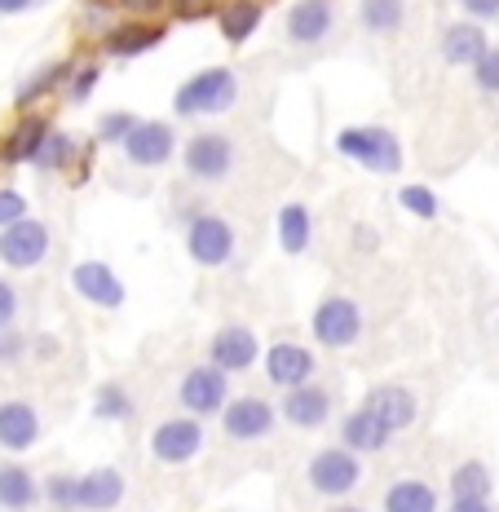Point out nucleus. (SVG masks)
<instances>
[{"mask_svg": "<svg viewBox=\"0 0 499 512\" xmlns=\"http://www.w3.org/2000/svg\"><path fill=\"white\" fill-rule=\"evenodd\" d=\"M473 84H477V89H482V93H491V98H499V49L491 45V49H486L482 53V58H477L473 62Z\"/></svg>", "mask_w": 499, "mask_h": 512, "instance_id": "nucleus-37", "label": "nucleus"}, {"mask_svg": "<svg viewBox=\"0 0 499 512\" xmlns=\"http://www.w3.org/2000/svg\"><path fill=\"white\" fill-rule=\"evenodd\" d=\"M40 499L53 512H76V473H49L40 482Z\"/></svg>", "mask_w": 499, "mask_h": 512, "instance_id": "nucleus-34", "label": "nucleus"}, {"mask_svg": "<svg viewBox=\"0 0 499 512\" xmlns=\"http://www.w3.org/2000/svg\"><path fill=\"white\" fill-rule=\"evenodd\" d=\"M53 133V120L45 111H23L14 124L5 128V137H0V168H23L36 159V151L45 146V137Z\"/></svg>", "mask_w": 499, "mask_h": 512, "instance_id": "nucleus-15", "label": "nucleus"}, {"mask_svg": "<svg viewBox=\"0 0 499 512\" xmlns=\"http://www.w3.org/2000/svg\"><path fill=\"white\" fill-rule=\"evenodd\" d=\"M495 477L482 460H460L451 468V499H491Z\"/></svg>", "mask_w": 499, "mask_h": 512, "instance_id": "nucleus-30", "label": "nucleus"}, {"mask_svg": "<svg viewBox=\"0 0 499 512\" xmlns=\"http://www.w3.org/2000/svg\"><path fill=\"white\" fill-rule=\"evenodd\" d=\"M71 67H76L71 58H58V62H45V67H36V71H31V76L14 89V106H18V111H36V106L45 102L49 93H58L62 84H67Z\"/></svg>", "mask_w": 499, "mask_h": 512, "instance_id": "nucleus-25", "label": "nucleus"}, {"mask_svg": "<svg viewBox=\"0 0 499 512\" xmlns=\"http://www.w3.org/2000/svg\"><path fill=\"white\" fill-rule=\"evenodd\" d=\"M332 415H336L332 389H323V384H314V380L301 384V389H288L283 393V402H279V420H288L292 429H301V433L327 429Z\"/></svg>", "mask_w": 499, "mask_h": 512, "instance_id": "nucleus-14", "label": "nucleus"}, {"mask_svg": "<svg viewBox=\"0 0 499 512\" xmlns=\"http://www.w3.org/2000/svg\"><path fill=\"white\" fill-rule=\"evenodd\" d=\"M98 80H102L98 62H80V67H71L67 84H62V98H67L71 106H84V102L93 98V89H98Z\"/></svg>", "mask_w": 499, "mask_h": 512, "instance_id": "nucleus-33", "label": "nucleus"}, {"mask_svg": "<svg viewBox=\"0 0 499 512\" xmlns=\"http://www.w3.org/2000/svg\"><path fill=\"white\" fill-rule=\"evenodd\" d=\"M217 31L226 45H243V40H252V31L265 23V5L261 0H226V5H217Z\"/></svg>", "mask_w": 499, "mask_h": 512, "instance_id": "nucleus-26", "label": "nucleus"}, {"mask_svg": "<svg viewBox=\"0 0 499 512\" xmlns=\"http://www.w3.org/2000/svg\"><path fill=\"white\" fill-rule=\"evenodd\" d=\"M14 318H18V287L0 279V332L14 327Z\"/></svg>", "mask_w": 499, "mask_h": 512, "instance_id": "nucleus-41", "label": "nucleus"}, {"mask_svg": "<svg viewBox=\"0 0 499 512\" xmlns=\"http://www.w3.org/2000/svg\"><path fill=\"white\" fill-rule=\"evenodd\" d=\"M133 411H137V402L129 398L124 384H115V380L98 384V393H93V415H98V420L124 424V420H133Z\"/></svg>", "mask_w": 499, "mask_h": 512, "instance_id": "nucleus-31", "label": "nucleus"}, {"mask_svg": "<svg viewBox=\"0 0 499 512\" xmlns=\"http://www.w3.org/2000/svg\"><path fill=\"white\" fill-rule=\"evenodd\" d=\"M137 115L133 111H106L98 115V124H93V142L98 146H124V137L133 133Z\"/></svg>", "mask_w": 499, "mask_h": 512, "instance_id": "nucleus-35", "label": "nucleus"}, {"mask_svg": "<svg viewBox=\"0 0 499 512\" xmlns=\"http://www.w3.org/2000/svg\"><path fill=\"white\" fill-rule=\"evenodd\" d=\"M36 0H0V14H27Z\"/></svg>", "mask_w": 499, "mask_h": 512, "instance_id": "nucleus-44", "label": "nucleus"}, {"mask_svg": "<svg viewBox=\"0 0 499 512\" xmlns=\"http://www.w3.org/2000/svg\"><path fill=\"white\" fill-rule=\"evenodd\" d=\"M49 243H53V234L45 221L23 217L0 230V261H5L9 270H36V265L49 261Z\"/></svg>", "mask_w": 499, "mask_h": 512, "instance_id": "nucleus-11", "label": "nucleus"}, {"mask_svg": "<svg viewBox=\"0 0 499 512\" xmlns=\"http://www.w3.org/2000/svg\"><path fill=\"white\" fill-rule=\"evenodd\" d=\"M460 5L473 23H491V18H499V0H460Z\"/></svg>", "mask_w": 499, "mask_h": 512, "instance_id": "nucleus-42", "label": "nucleus"}, {"mask_svg": "<svg viewBox=\"0 0 499 512\" xmlns=\"http://www.w3.org/2000/svg\"><path fill=\"white\" fill-rule=\"evenodd\" d=\"M438 508H442L438 490L424 477H398L380 495V512H438Z\"/></svg>", "mask_w": 499, "mask_h": 512, "instance_id": "nucleus-24", "label": "nucleus"}, {"mask_svg": "<svg viewBox=\"0 0 499 512\" xmlns=\"http://www.w3.org/2000/svg\"><path fill=\"white\" fill-rule=\"evenodd\" d=\"M168 40V27L155 23V18H129V23H111L102 31V53L106 58H142V53L159 49Z\"/></svg>", "mask_w": 499, "mask_h": 512, "instance_id": "nucleus-16", "label": "nucleus"}, {"mask_svg": "<svg viewBox=\"0 0 499 512\" xmlns=\"http://www.w3.org/2000/svg\"><path fill=\"white\" fill-rule=\"evenodd\" d=\"M310 336L323 349H349L363 340V309H358L354 296L345 292H327L323 301L314 305L310 314Z\"/></svg>", "mask_w": 499, "mask_h": 512, "instance_id": "nucleus-5", "label": "nucleus"}, {"mask_svg": "<svg viewBox=\"0 0 499 512\" xmlns=\"http://www.w3.org/2000/svg\"><path fill=\"white\" fill-rule=\"evenodd\" d=\"M447 512H495L491 499H451Z\"/></svg>", "mask_w": 499, "mask_h": 512, "instance_id": "nucleus-43", "label": "nucleus"}, {"mask_svg": "<svg viewBox=\"0 0 499 512\" xmlns=\"http://www.w3.org/2000/svg\"><path fill=\"white\" fill-rule=\"evenodd\" d=\"M327 512H367V508H363V504H332Z\"/></svg>", "mask_w": 499, "mask_h": 512, "instance_id": "nucleus-45", "label": "nucleus"}, {"mask_svg": "<svg viewBox=\"0 0 499 512\" xmlns=\"http://www.w3.org/2000/svg\"><path fill=\"white\" fill-rule=\"evenodd\" d=\"M182 164L195 181H208L212 186V181H221L235 168V142L226 133H217V128H204V133H195L182 146Z\"/></svg>", "mask_w": 499, "mask_h": 512, "instance_id": "nucleus-12", "label": "nucleus"}, {"mask_svg": "<svg viewBox=\"0 0 499 512\" xmlns=\"http://www.w3.org/2000/svg\"><path fill=\"white\" fill-rule=\"evenodd\" d=\"M0 446L9 455H27L31 446H40V411L27 398L0 402Z\"/></svg>", "mask_w": 499, "mask_h": 512, "instance_id": "nucleus-20", "label": "nucleus"}, {"mask_svg": "<svg viewBox=\"0 0 499 512\" xmlns=\"http://www.w3.org/2000/svg\"><path fill=\"white\" fill-rule=\"evenodd\" d=\"M274 239H279V248L288 256L310 252V243H314V212H310V204H301V199L283 204L279 217H274Z\"/></svg>", "mask_w": 499, "mask_h": 512, "instance_id": "nucleus-23", "label": "nucleus"}, {"mask_svg": "<svg viewBox=\"0 0 499 512\" xmlns=\"http://www.w3.org/2000/svg\"><path fill=\"white\" fill-rule=\"evenodd\" d=\"M124 490H129V482H124L120 468H89L76 477V512H115L124 504Z\"/></svg>", "mask_w": 499, "mask_h": 512, "instance_id": "nucleus-19", "label": "nucleus"}, {"mask_svg": "<svg viewBox=\"0 0 499 512\" xmlns=\"http://www.w3.org/2000/svg\"><path fill=\"white\" fill-rule=\"evenodd\" d=\"M235 98H239L235 67H204L190 80H182V89L173 93V115H182V120H204V115L230 111Z\"/></svg>", "mask_w": 499, "mask_h": 512, "instance_id": "nucleus-1", "label": "nucleus"}, {"mask_svg": "<svg viewBox=\"0 0 499 512\" xmlns=\"http://www.w3.org/2000/svg\"><path fill=\"white\" fill-rule=\"evenodd\" d=\"M40 504V482L27 464H0V508L31 512Z\"/></svg>", "mask_w": 499, "mask_h": 512, "instance_id": "nucleus-28", "label": "nucleus"}, {"mask_svg": "<svg viewBox=\"0 0 499 512\" xmlns=\"http://www.w3.org/2000/svg\"><path fill=\"white\" fill-rule=\"evenodd\" d=\"M27 354V336L18 332V327H5L0 332V367H18Z\"/></svg>", "mask_w": 499, "mask_h": 512, "instance_id": "nucleus-40", "label": "nucleus"}, {"mask_svg": "<svg viewBox=\"0 0 499 512\" xmlns=\"http://www.w3.org/2000/svg\"><path fill=\"white\" fill-rule=\"evenodd\" d=\"M115 0H80V18H84V27L89 31H106L111 27V18H115Z\"/></svg>", "mask_w": 499, "mask_h": 512, "instance_id": "nucleus-39", "label": "nucleus"}, {"mask_svg": "<svg viewBox=\"0 0 499 512\" xmlns=\"http://www.w3.org/2000/svg\"><path fill=\"white\" fill-rule=\"evenodd\" d=\"M363 407L376 415L380 424H385L389 433H407L411 424H416V415H420V398L407 389V384H376V389H367V398H363Z\"/></svg>", "mask_w": 499, "mask_h": 512, "instance_id": "nucleus-17", "label": "nucleus"}, {"mask_svg": "<svg viewBox=\"0 0 499 512\" xmlns=\"http://www.w3.org/2000/svg\"><path fill=\"white\" fill-rule=\"evenodd\" d=\"M120 151L133 168H164L177 155V128L168 120H137Z\"/></svg>", "mask_w": 499, "mask_h": 512, "instance_id": "nucleus-13", "label": "nucleus"}, {"mask_svg": "<svg viewBox=\"0 0 499 512\" xmlns=\"http://www.w3.org/2000/svg\"><path fill=\"white\" fill-rule=\"evenodd\" d=\"M398 204H402V212H411L416 221H438V212H442L438 195H433L429 186H402L398 190Z\"/></svg>", "mask_w": 499, "mask_h": 512, "instance_id": "nucleus-36", "label": "nucleus"}, {"mask_svg": "<svg viewBox=\"0 0 499 512\" xmlns=\"http://www.w3.org/2000/svg\"><path fill=\"white\" fill-rule=\"evenodd\" d=\"M76 155H80L76 137L62 133V128H53V133L45 137V146L36 151V159H31V168H36L40 177H58V173H67V168H76Z\"/></svg>", "mask_w": 499, "mask_h": 512, "instance_id": "nucleus-29", "label": "nucleus"}, {"mask_svg": "<svg viewBox=\"0 0 499 512\" xmlns=\"http://www.w3.org/2000/svg\"><path fill=\"white\" fill-rule=\"evenodd\" d=\"M363 477H367L363 455L345 451L341 442L323 446V451H314L310 460H305V482H310V490L323 499H349L358 486H363Z\"/></svg>", "mask_w": 499, "mask_h": 512, "instance_id": "nucleus-3", "label": "nucleus"}, {"mask_svg": "<svg viewBox=\"0 0 499 512\" xmlns=\"http://www.w3.org/2000/svg\"><path fill=\"white\" fill-rule=\"evenodd\" d=\"M23 217H31L27 195L23 190H14V186H0V230L14 226V221H23Z\"/></svg>", "mask_w": 499, "mask_h": 512, "instance_id": "nucleus-38", "label": "nucleus"}, {"mask_svg": "<svg viewBox=\"0 0 499 512\" xmlns=\"http://www.w3.org/2000/svg\"><path fill=\"white\" fill-rule=\"evenodd\" d=\"M235 398L230 393V376L217 371L212 362H199L190 367L182 384H177V402H182V415H195V420H217L226 411V402Z\"/></svg>", "mask_w": 499, "mask_h": 512, "instance_id": "nucleus-6", "label": "nucleus"}, {"mask_svg": "<svg viewBox=\"0 0 499 512\" xmlns=\"http://www.w3.org/2000/svg\"><path fill=\"white\" fill-rule=\"evenodd\" d=\"M71 287L80 301L98 309H120L124 305V279L106 261H76L71 265Z\"/></svg>", "mask_w": 499, "mask_h": 512, "instance_id": "nucleus-18", "label": "nucleus"}, {"mask_svg": "<svg viewBox=\"0 0 499 512\" xmlns=\"http://www.w3.org/2000/svg\"><path fill=\"white\" fill-rule=\"evenodd\" d=\"M204 420L195 415H173V420H159L151 433V455L168 468H182L190 464L199 451H204Z\"/></svg>", "mask_w": 499, "mask_h": 512, "instance_id": "nucleus-9", "label": "nucleus"}, {"mask_svg": "<svg viewBox=\"0 0 499 512\" xmlns=\"http://www.w3.org/2000/svg\"><path fill=\"white\" fill-rule=\"evenodd\" d=\"M336 151H341L349 164L367 168V173L394 177L402 168V142L394 137V128L385 124H349L336 133Z\"/></svg>", "mask_w": 499, "mask_h": 512, "instance_id": "nucleus-2", "label": "nucleus"}, {"mask_svg": "<svg viewBox=\"0 0 499 512\" xmlns=\"http://www.w3.org/2000/svg\"><path fill=\"white\" fill-rule=\"evenodd\" d=\"M332 27H336L332 0H296L288 9V40L292 45H323Z\"/></svg>", "mask_w": 499, "mask_h": 512, "instance_id": "nucleus-21", "label": "nucleus"}, {"mask_svg": "<svg viewBox=\"0 0 499 512\" xmlns=\"http://www.w3.org/2000/svg\"><path fill=\"white\" fill-rule=\"evenodd\" d=\"M491 49V40H486L482 23H451L442 31V62H451V67H473L482 53Z\"/></svg>", "mask_w": 499, "mask_h": 512, "instance_id": "nucleus-27", "label": "nucleus"}, {"mask_svg": "<svg viewBox=\"0 0 499 512\" xmlns=\"http://www.w3.org/2000/svg\"><path fill=\"white\" fill-rule=\"evenodd\" d=\"M261 371L274 389H301L318 376V354L310 345H296V340H274L270 349H261Z\"/></svg>", "mask_w": 499, "mask_h": 512, "instance_id": "nucleus-8", "label": "nucleus"}, {"mask_svg": "<svg viewBox=\"0 0 499 512\" xmlns=\"http://www.w3.org/2000/svg\"><path fill=\"white\" fill-rule=\"evenodd\" d=\"M274 429H279V407L261 393H243V398H230L226 411H221V433L230 442H265Z\"/></svg>", "mask_w": 499, "mask_h": 512, "instance_id": "nucleus-7", "label": "nucleus"}, {"mask_svg": "<svg viewBox=\"0 0 499 512\" xmlns=\"http://www.w3.org/2000/svg\"><path fill=\"white\" fill-rule=\"evenodd\" d=\"M336 437H341L345 451L363 455V460H367V455H380L389 442H394V433H389L367 407H354L349 415H341V433H336Z\"/></svg>", "mask_w": 499, "mask_h": 512, "instance_id": "nucleus-22", "label": "nucleus"}, {"mask_svg": "<svg viewBox=\"0 0 499 512\" xmlns=\"http://www.w3.org/2000/svg\"><path fill=\"white\" fill-rule=\"evenodd\" d=\"M186 256L199 270H226L235 261V226L221 212H190L186 217Z\"/></svg>", "mask_w": 499, "mask_h": 512, "instance_id": "nucleus-4", "label": "nucleus"}, {"mask_svg": "<svg viewBox=\"0 0 499 512\" xmlns=\"http://www.w3.org/2000/svg\"><path fill=\"white\" fill-rule=\"evenodd\" d=\"M358 18H363V27L371 36H394L407 14H402V0H363Z\"/></svg>", "mask_w": 499, "mask_h": 512, "instance_id": "nucleus-32", "label": "nucleus"}, {"mask_svg": "<svg viewBox=\"0 0 499 512\" xmlns=\"http://www.w3.org/2000/svg\"><path fill=\"white\" fill-rule=\"evenodd\" d=\"M208 362L226 376H239V371H252L261 362V340L248 323H221L217 332L208 336Z\"/></svg>", "mask_w": 499, "mask_h": 512, "instance_id": "nucleus-10", "label": "nucleus"}]
</instances>
